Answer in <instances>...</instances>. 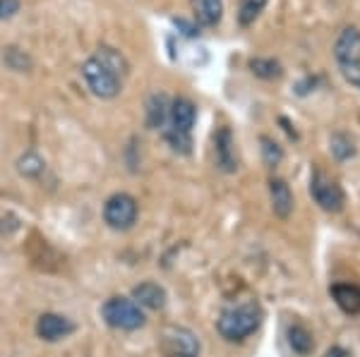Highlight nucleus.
Segmentation results:
<instances>
[{
  "label": "nucleus",
  "instance_id": "obj_15",
  "mask_svg": "<svg viewBox=\"0 0 360 357\" xmlns=\"http://www.w3.org/2000/svg\"><path fill=\"white\" fill-rule=\"evenodd\" d=\"M168 111H171V101L166 94H152L147 99V125L152 130L156 128H166Z\"/></svg>",
  "mask_w": 360,
  "mask_h": 357
},
{
  "label": "nucleus",
  "instance_id": "obj_23",
  "mask_svg": "<svg viewBox=\"0 0 360 357\" xmlns=\"http://www.w3.org/2000/svg\"><path fill=\"white\" fill-rule=\"evenodd\" d=\"M3 60H5V65H8L10 70H17V72H25V70L32 67L29 55L22 53L20 48H8V50H5V55H3Z\"/></svg>",
  "mask_w": 360,
  "mask_h": 357
},
{
  "label": "nucleus",
  "instance_id": "obj_25",
  "mask_svg": "<svg viewBox=\"0 0 360 357\" xmlns=\"http://www.w3.org/2000/svg\"><path fill=\"white\" fill-rule=\"evenodd\" d=\"M176 27L183 29L185 36H197V34H200V29L193 27V25H188V22H185V20H176Z\"/></svg>",
  "mask_w": 360,
  "mask_h": 357
},
{
  "label": "nucleus",
  "instance_id": "obj_8",
  "mask_svg": "<svg viewBox=\"0 0 360 357\" xmlns=\"http://www.w3.org/2000/svg\"><path fill=\"white\" fill-rule=\"evenodd\" d=\"M164 345L171 357H200V341L183 326H168L164 331Z\"/></svg>",
  "mask_w": 360,
  "mask_h": 357
},
{
  "label": "nucleus",
  "instance_id": "obj_20",
  "mask_svg": "<svg viewBox=\"0 0 360 357\" xmlns=\"http://www.w3.org/2000/svg\"><path fill=\"white\" fill-rule=\"evenodd\" d=\"M17 170H20V175H25V177H39L46 170V163L37 151H27V154H22L20 161H17Z\"/></svg>",
  "mask_w": 360,
  "mask_h": 357
},
{
  "label": "nucleus",
  "instance_id": "obj_14",
  "mask_svg": "<svg viewBox=\"0 0 360 357\" xmlns=\"http://www.w3.org/2000/svg\"><path fill=\"white\" fill-rule=\"evenodd\" d=\"M132 300H135L139 307H147V309H164L166 304V290L159 283H139L135 290H132Z\"/></svg>",
  "mask_w": 360,
  "mask_h": 357
},
{
  "label": "nucleus",
  "instance_id": "obj_4",
  "mask_svg": "<svg viewBox=\"0 0 360 357\" xmlns=\"http://www.w3.org/2000/svg\"><path fill=\"white\" fill-rule=\"evenodd\" d=\"M82 77L89 91L98 99H115L123 91V77L115 74L111 67H106L94 55L82 62Z\"/></svg>",
  "mask_w": 360,
  "mask_h": 357
},
{
  "label": "nucleus",
  "instance_id": "obj_6",
  "mask_svg": "<svg viewBox=\"0 0 360 357\" xmlns=\"http://www.w3.org/2000/svg\"><path fill=\"white\" fill-rule=\"evenodd\" d=\"M310 194H312V199L317 201L319 209L329 211V214L341 211L346 204V194H344V189H341V185L332 175H327V173L319 168L312 170V175H310Z\"/></svg>",
  "mask_w": 360,
  "mask_h": 357
},
{
  "label": "nucleus",
  "instance_id": "obj_10",
  "mask_svg": "<svg viewBox=\"0 0 360 357\" xmlns=\"http://www.w3.org/2000/svg\"><path fill=\"white\" fill-rule=\"evenodd\" d=\"M214 151H217V163L219 168L226 173H233L238 168V159H236V142L229 128L219 130V135L214 137Z\"/></svg>",
  "mask_w": 360,
  "mask_h": 357
},
{
  "label": "nucleus",
  "instance_id": "obj_18",
  "mask_svg": "<svg viewBox=\"0 0 360 357\" xmlns=\"http://www.w3.org/2000/svg\"><path fill=\"white\" fill-rule=\"evenodd\" d=\"M250 70L259 79H278L283 74L281 62L274 58H255V60H250Z\"/></svg>",
  "mask_w": 360,
  "mask_h": 357
},
{
  "label": "nucleus",
  "instance_id": "obj_7",
  "mask_svg": "<svg viewBox=\"0 0 360 357\" xmlns=\"http://www.w3.org/2000/svg\"><path fill=\"white\" fill-rule=\"evenodd\" d=\"M103 221L113 230H127L137 221V201L130 194L120 192L113 194L111 199L103 204Z\"/></svg>",
  "mask_w": 360,
  "mask_h": 357
},
{
  "label": "nucleus",
  "instance_id": "obj_24",
  "mask_svg": "<svg viewBox=\"0 0 360 357\" xmlns=\"http://www.w3.org/2000/svg\"><path fill=\"white\" fill-rule=\"evenodd\" d=\"M20 8H22L20 0H0V22L15 17L17 13H20Z\"/></svg>",
  "mask_w": 360,
  "mask_h": 357
},
{
  "label": "nucleus",
  "instance_id": "obj_13",
  "mask_svg": "<svg viewBox=\"0 0 360 357\" xmlns=\"http://www.w3.org/2000/svg\"><path fill=\"white\" fill-rule=\"evenodd\" d=\"M195 22L202 27H217L224 17V0H190Z\"/></svg>",
  "mask_w": 360,
  "mask_h": 357
},
{
  "label": "nucleus",
  "instance_id": "obj_12",
  "mask_svg": "<svg viewBox=\"0 0 360 357\" xmlns=\"http://www.w3.org/2000/svg\"><path fill=\"white\" fill-rule=\"evenodd\" d=\"M332 297L334 302L339 304L341 312L356 316L360 314V285H353V283H334L332 285Z\"/></svg>",
  "mask_w": 360,
  "mask_h": 357
},
{
  "label": "nucleus",
  "instance_id": "obj_9",
  "mask_svg": "<svg viewBox=\"0 0 360 357\" xmlns=\"http://www.w3.org/2000/svg\"><path fill=\"white\" fill-rule=\"evenodd\" d=\"M72 331H75V324L63 314H41L37 321L39 338H44V341H49V343L60 341V338L70 336Z\"/></svg>",
  "mask_w": 360,
  "mask_h": 357
},
{
  "label": "nucleus",
  "instance_id": "obj_19",
  "mask_svg": "<svg viewBox=\"0 0 360 357\" xmlns=\"http://www.w3.org/2000/svg\"><path fill=\"white\" fill-rule=\"evenodd\" d=\"M266 3L269 0H240V5H238V25L240 27L255 25L257 17L264 13Z\"/></svg>",
  "mask_w": 360,
  "mask_h": 357
},
{
  "label": "nucleus",
  "instance_id": "obj_16",
  "mask_svg": "<svg viewBox=\"0 0 360 357\" xmlns=\"http://www.w3.org/2000/svg\"><path fill=\"white\" fill-rule=\"evenodd\" d=\"M94 58H98V60L103 62L106 67H111V70L115 74H120V77H127V72H130V62L125 60V55L120 53V50L111 48V46H98Z\"/></svg>",
  "mask_w": 360,
  "mask_h": 357
},
{
  "label": "nucleus",
  "instance_id": "obj_22",
  "mask_svg": "<svg viewBox=\"0 0 360 357\" xmlns=\"http://www.w3.org/2000/svg\"><path fill=\"white\" fill-rule=\"evenodd\" d=\"M259 144H262V156H264V163L266 166H278L281 163V159H283V151H281V147L271 140V137H259Z\"/></svg>",
  "mask_w": 360,
  "mask_h": 357
},
{
  "label": "nucleus",
  "instance_id": "obj_11",
  "mask_svg": "<svg viewBox=\"0 0 360 357\" xmlns=\"http://www.w3.org/2000/svg\"><path fill=\"white\" fill-rule=\"evenodd\" d=\"M269 194H271V209L278 218H288L293 211V192L286 180L271 177L269 180Z\"/></svg>",
  "mask_w": 360,
  "mask_h": 357
},
{
  "label": "nucleus",
  "instance_id": "obj_5",
  "mask_svg": "<svg viewBox=\"0 0 360 357\" xmlns=\"http://www.w3.org/2000/svg\"><path fill=\"white\" fill-rule=\"evenodd\" d=\"M101 314L108 326L120 331H135L144 326V312L132 297H111L101 307Z\"/></svg>",
  "mask_w": 360,
  "mask_h": 357
},
{
  "label": "nucleus",
  "instance_id": "obj_3",
  "mask_svg": "<svg viewBox=\"0 0 360 357\" xmlns=\"http://www.w3.org/2000/svg\"><path fill=\"white\" fill-rule=\"evenodd\" d=\"M334 60L341 77L360 89V29L346 27L334 41Z\"/></svg>",
  "mask_w": 360,
  "mask_h": 357
},
{
  "label": "nucleus",
  "instance_id": "obj_2",
  "mask_svg": "<svg viewBox=\"0 0 360 357\" xmlns=\"http://www.w3.org/2000/svg\"><path fill=\"white\" fill-rule=\"evenodd\" d=\"M259 324H262V309H259V304L245 302L221 312L217 321V331L221 333V338H226V341L236 343L252 336L259 329Z\"/></svg>",
  "mask_w": 360,
  "mask_h": 357
},
{
  "label": "nucleus",
  "instance_id": "obj_17",
  "mask_svg": "<svg viewBox=\"0 0 360 357\" xmlns=\"http://www.w3.org/2000/svg\"><path fill=\"white\" fill-rule=\"evenodd\" d=\"M288 345H291L293 353L305 357L312 353L315 341H312V333L307 331L303 324H293V326H288Z\"/></svg>",
  "mask_w": 360,
  "mask_h": 357
},
{
  "label": "nucleus",
  "instance_id": "obj_21",
  "mask_svg": "<svg viewBox=\"0 0 360 357\" xmlns=\"http://www.w3.org/2000/svg\"><path fill=\"white\" fill-rule=\"evenodd\" d=\"M329 144H332V154L339 161H346V159L356 156V144H353L351 137L344 135V132H336Z\"/></svg>",
  "mask_w": 360,
  "mask_h": 357
},
{
  "label": "nucleus",
  "instance_id": "obj_1",
  "mask_svg": "<svg viewBox=\"0 0 360 357\" xmlns=\"http://www.w3.org/2000/svg\"><path fill=\"white\" fill-rule=\"evenodd\" d=\"M197 120V108L190 99H176L171 101V111H168V120L164 128L166 142L171 144L173 151L178 154H190L193 147V128Z\"/></svg>",
  "mask_w": 360,
  "mask_h": 357
}]
</instances>
